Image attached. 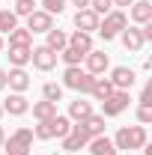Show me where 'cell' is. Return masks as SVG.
<instances>
[{
  "mask_svg": "<svg viewBox=\"0 0 152 155\" xmlns=\"http://www.w3.org/2000/svg\"><path fill=\"white\" fill-rule=\"evenodd\" d=\"M90 9L101 18V15H107V12L114 9V0H90Z\"/></svg>",
  "mask_w": 152,
  "mask_h": 155,
  "instance_id": "f546056e",
  "label": "cell"
},
{
  "mask_svg": "<svg viewBox=\"0 0 152 155\" xmlns=\"http://www.w3.org/2000/svg\"><path fill=\"white\" fill-rule=\"evenodd\" d=\"M98 15H95L93 9H78L75 12V27L78 30H84V33H93V30H98Z\"/></svg>",
  "mask_w": 152,
  "mask_h": 155,
  "instance_id": "e0dca14e",
  "label": "cell"
},
{
  "mask_svg": "<svg viewBox=\"0 0 152 155\" xmlns=\"http://www.w3.org/2000/svg\"><path fill=\"white\" fill-rule=\"evenodd\" d=\"M60 140H63V149H66V152H78V149H87V143H90V137L81 131V125H78V122L72 125V131H69L66 137H60Z\"/></svg>",
  "mask_w": 152,
  "mask_h": 155,
  "instance_id": "7c38bea8",
  "label": "cell"
},
{
  "mask_svg": "<svg viewBox=\"0 0 152 155\" xmlns=\"http://www.w3.org/2000/svg\"><path fill=\"white\" fill-rule=\"evenodd\" d=\"M42 98L57 104L60 98H63V87H60V84H45V87H42Z\"/></svg>",
  "mask_w": 152,
  "mask_h": 155,
  "instance_id": "83f0119b",
  "label": "cell"
},
{
  "mask_svg": "<svg viewBox=\"0 0 152 155\" xmlns=\"http://www.w3.org/2000/svg\"><path fill=\"white\" fill-rule=\"evenodd\" d=\"M72 6H78V9H90V0H69Z\"/></svg>",
  "mask_w": 152,
  "mask_h": 155,
  "instance_id": "836d02e7",
  "label": "cell"
},
{
  "mask_svg": "<svg viewBox=\"0 0 152 155\" xmlns=\"http://www.w3.org/2000/svg\"><path fill=\"white\" fill-rule=\"evenodd\" d=\"M87 149H90V155H116L119 149L114 146V140L107 134H98V137H93L90 143H87Z\"/></svg>",
  "mask_w": 152,
  "mask_h": 155,
  "instance_id": "ac0fdd59",
  "label": "cell"
},
{
  "mask_svg": "<svg viewBox=\"0 0 152 155\" xmlns=\"http://www.w3.org/2000/svg\"><path fill=\"white\" fill-rule=\"evenodd\" d=\"M125 27H128V15H125L122 9H111L104 18L98 21V30H95V33L104 39V42H111V39H116Z\"/></svg>",
  "mask_w": 152,
  "mask_h": 155,
  "instance_id": "277c9868",
  "label": "cell"
},
{
  "mask_svg": "<svg viewBox=\"0 0 152 155\" xmlns=\"http://www.w3.org/2000/svg\"><path fill=\"white\" fill-rule=\"evenodd\" d=\"M134 0H114V6H119V9H122V6H131Z\"/></svg>",
  "mask_w": 152,
  "mask_h": 155,
  "instance_id": "d590c367",
  "label": "cell"
},
{
  "mask_svg": "<svg viewBox=\"0 0 152 155\" xmlns=\"http://www.w3.org/2000/svg\"><path fill=\"white\" fill-rule=\"evenodd\" d=\"M30 110V101L24 98V93H9V98L3 101V114L9 116H24Z\"/></svg>",
  "mask_w": 152,
  "mask_h": 155,
  "instance_id": "4fadbf2b",
  "label": "cell"
},
{
  "mask_svg": "<svg viewBox=\"0 0 152 155\" xmlns=\"http://www.w3.org/2000/svg\"><path fill=\"white\" fill-rule=\"evenodd\" d=\"M116 149H125V152H134V149H143L146 146V128L143 125H122L114 137Z\"/></svg>",
  "mask_w": 152,
  "mask_h": 155,
  "instance_id": "6da1fadb",
  "label": "cell"
},
{
  "mask_svg": "<svg viewBox=\"0 0 152 155\" xmlns=\"http://www.w3.org/2000/svg\"><path fill=\"white\" fill-rule=\"evenodd\" d=\"M90 114H95L93 110V101H84V98L78 96L72 104H69V119H75V122H81V119H87Z\"/></svg>",
  "mask_w": 152,
  "mask_h": 155,
  "instance_id": "44dd1931",
  "label": "cell"
},
{
  "mask_svg": "<svg viewBox=\"0 0 152 155\" xmlns=\"http://www.w3.org/2000/svg\"><path fill=\"white\" fill-rule=\"evenodd\" d=\"M57 57L63 60L66 66H81V63H84V54H81V51H75V48H69V45H66V48L60 51Z\"/></svg>",
  "mask_w": 152,
  "mask_h": 155,
  "instance_id": "4316f807",
  "label": "cell"
},
{
  "mask_svg": "<svg viewBox=\"0 0 152 155\" xmlns=\"http://www.w3.org/2000/svg\"><path fill=\"white\" fill-rule=\"evenodd\" d=\"M84 63H87V72H90V75H104V72H107V66H111V57H107V54H104V51H90V54H87V57H84Z\"/></svg>",
  "mask_w": 152,
  "mask_h": 155,
  "instance_id": "9c48e42d",
  "label": "cell"
},
{
  "mask_svg": "<svg viewBox=\"0 0 152 155\" xmlns=\"http://www.w3.org/2000/svg\"><path fill=\"white\" fill-rule=\"evenodd\" d=\"M3 140H6V131H3V125H0V149H3Z\"/></svg>",
  "mask_w": 152,
  "mask_h": 155,
  "instance_id": "8d00e7d4",
  "label": "cell"
},
{
  "mask_svg": "<svg viewBox=\"0 0 152 155\" xmlns=\"http://www.w3.org/2000/svg\"><path fill=\"white\" fill-rule=\"evenodd\" d=\"M33 116H36L39 122H45V119L57 116V104H54V101H45V98H42V101H36V104H33Z\"/></svg>",
  "mask_w": 152,
  "mask_h": 155,
  "instance_id": "d4e9b609",
  "label": "cell"
},
{
  "mask_svg": "<svg viewBox=\"0 0 152 155\" xmlns=\"http://www.w3.org/2000/svg\"><path fill=\"white\" fill-rule=\"evenodd\" d=\"M111 93H114V84H111L107 78H95V81H93V90H90V96H93L95 101H104Z\"/></svg>",
  "mask_w": 152,
  "mask_h": 155,
  "instance_id": "603a6c76",
  "label": "cell"
},
{
  "mask_svg": "<svg viewBox=\"0 0 152 155\" xmlns=\"http://www.w3.org/2000/svg\"><path fill=\"white\" fill-rule=\"evenodd\" d=\"M128 15H131V21L137 24V27L149 24V21H152V3H149V0H134Z\"/></svg>",
  "mask_w": 152,
  "mask_h": 155,
  "instance_id": "2e32d148",
  "label": "cell"
},
{
  "mask_svg": "<svg viewBox=\"0 0 152 155\" xmlns=\"http://www.w3.org/2000/svg\"><path fill=\"white\" fill-rule=\"evenodd\" d=\"M6 87H9L12 93H27V90H30V75H27L24 69H9V72H6Z\"/></svg>",
  "mask_w": 152,
  "mask_h": 155,
  "instance_id": "5bb4252c",
  "label": "cell"
},
{
  "mask_svg": "<svg viewBox=\"0 0 152 155\" xmlns=\"http://www.w3.org/2000/svg\"><path fill=\"white\" fill-rule=\"evenodd\" d=\"M0 51H3V36H0Z\"/></svg>",
  "mask_w": 152,
  "mask_h": 155,
  "instance_id": "f35d334b",
  "label": "cell"
},
{
  "mask_svg": "<svg viewBox=\"0 0 152 155\" xmlns=\"http://www.w3.org/2000/svg\"><path fill=\"white\" fill-rule=\"evenodd\" d=\"M0 90H6V69H0Z\"/></svg>",
  "mask_w": 152,
  "mask_h": 155,
  "instance_id": "e575fe53",
  "label": "cell"
},
{
  "mask_svg": "<svg viewBox=\"0 0 152 155\" xmlns=\"http://www.w3.org/2000/svg\"><path fill=\"white\" fill-rule=\"evenodd\" d=\"M119 39H122V45H125V51H143V45H146V36H143V30L140 27H125L122 33H119Z\"/></svg>",
  "mask_w": 152,
  "mask_h": 155,
  "instance_id": "8fae6325",
  "label": "cell"
},
{
  "mask_svg": "<svg viewBox=\"0 0 152 155\" xmlns=\"http://www.w3.org/2000/svg\"><path fill=\"white\" fill-rule=\"evenodd\" d=\"M107 81L114 84V90H131L134 81H137V75H134V69H128V66H116Z\"/></svg>",
  "mask_w": 152,
  "mask_h": 155,
  "instance_id": "30bf717a",
  "label": "cell"
},
{
  "mask_svg": "<svg viewBox=\"0 0 152 155\" xmlns=\"http://www.w3.org/2000/svg\"><path fill=\"white\" fill-rule=\"evenodd\" d=\"M66 3H69V0H42V6H45L48 15H60V12L66 9Z\"/></svg>",
  "mask_w": 152,
  "mask_h": 155,
  "instance_id": "4dcf8cb0",
  "label": "cell"
},
{
  "mask_svg": "<svg viewBox=\"0 0 152 155\" xmlns=\"http://www.w3.org/2000/svg\"><path fill=\"white\" fill-rule=\"evenodd\" d=\"M51 27H54V15H48L45 9H36V12L27 15V30L30 33H48Z\"/></svg>",
  "mask_w": 152,
  "mask_h": 155,
  "instance_id": "ba28073f",
  "label": "cell"
},
{
  "mask_svg": "<svg viewBox=\"0 0 152 155\" xmlns=\"http://www.w3.org/2000/svg\"><path fill=\"white\" fill-rule=\"evenodd\" d=\"M128 101H131L128 90H114L111 96L101 101V116H119L125 107H128Z\"/></svg>",
  "mask_w": 152,
  "mask_h": 155,
  "instance_id": "8992f818",
  "label": "cell"
},
{
  "mask_svg": "<svg viewBox=\"0 0 152 155\" xmlns=\"http://www.w3.org/2000/svg\"><path fill=\"white\" fill-rule=\"evenodd\" d=\"M93 81H95V75H90V72L81 69V66H66V72H63V87L75 90L78 96H90Z\"/></svg>",
  "mask_w": 152,
  "mask_h": 155,
  "instance_id": "7a4b0ae2",
  "label": "cell"
},
{
  "mask_svg": "<svg viewBox=\"0 0 152 155\" xmlns=\"http://www.w3.org/2000/svg\"><path fill=\"white\" fill-rule=\"evenodd\" d=\"M0 119H3V104H0Z\"/></svg>",
  "mask_w": 152,
  "mask_h": 155,
  "instance_id": "74e56055",
  "label": "cell"
},
{
  "mask_svg": "<svg viewBox=\"0 0 152 155\" xmlns=\"http://www.w3.org/2000/svg\"><path fill=\"white\" fill-rule=\"evenodd\" d=\"M18 27V15L12 9H0V33H9Z\"/></svg>",
  "mask_w": 152,
  "mask_h": 155,
  "instance_id": "484cf974",
  "label": "cell"
},
{
  "mask_svg": "<svg viewBox=\"0 0 152 155\" xmlns=\"http://www.w3.org/2000/svg\"><path fill=\"white\" fill-rule=\"evenodd\" d=\"M3 155H30L33 149V131L30 128H18V131H12V134L3 140Z\"/></svg>",
  "mask_w": 152,
  "mask_h": 155,
  "instance_id": "5b68a950",
  "label": "cell"
},
{
  "mask_svg": "<svg viewBox=\"0 0 152 155\" xmlns=\"http://www.w3.org/2000/svg\"><path fill=\"white\" fill-rule=\"evenodd\" d=\"M30 54H33V48H24V45H9V63H12V69H24L27 63H30Z\"/></svg>",
  "mask_w": 152,
  "mask_h": 155,
  "instance_id": "ffe728a7",
  "label": "cell"
},
{
  "mask_svg": "<svg viewBox=\"0 0 152 155\" xmlns=\"http://www.w3.org/2000/svg\"><path fill=\"white\" fill-rule=\"evenodd\" d=\"M78 125H81V131L90 137V140L98 137V134H104V116H101V114H90L87 119H81Z\"/></svg>",
  "mask_w": 152,
  "mask_h": 155,
  "instance_id": "9a60e30c",
  "label": "cell"
},
{
  "mask_svg": "<svg viewBox=\"0 0 152 155\" xmlns=\"http://www.w3.org/2000/svg\"><path fill=\"white\" fill-rule=\"evenodd\" d=\"M45 36H48V39H45V45H48L51 51H57V54L66 48V45H69V33H66V30H57V27H51Z\"/></svg>",
  "mask_w": 152,
  "mask_h": 155,
  "instance_id": "7402d4cb",
  "label": "cell"
},
{
  "mask_svg": "<svg viewBox=\"0 0 152 155\" xmlns=\"http://www.w3.org/2000/svg\"><path fill=\"white\" fill-rule=\"evenodd\" d=\"M12 12H15V15H24V18H27V15H30V12H36V0H15V9H12Z\"/></svg>",
  "mask_w": 152,
  "mask_h": 155,
  "instance_id": "f1b7e54d",
  "label": "cell"
},
{
  "mask_svg": "<svg viewBox=\"0 0 152 155\" xmlns=\"http://www.w3.org/2000/svg\"><path fill=\"white\" fill-rule=\"evenodd\" d=\"M72 131V119L69 116H51V119H45V122H39L36 128H33V137L36 140H51V137H66Z\"/></svg>",
  "mask_w": 152,
  "mask_h": 155,
  "instance_id": "3957f363",
  "label": "cell"
},
{
  "mask_svg": "<svg viewBox=\"0 0 152 155\" xmlns=\"http://www.w3.org/2000/svg\"><path fill=\"white\" fill-rule=\"evenodd\" d=\"M69 48H75V51H81L84 57L93 51V33H84V30H72L69 33Z\"/></svg>",
  "mask_w": 152,
  "mask_h": 155,
  "instance_id": "d6986e66",
  "label": "cell"
},
{
  "mask_svg": "<svg viewBox=\"0 0 152 155\" xmlns=\"http://www.w3.org/2000/svg\"><path fill=\"white\" fill-rule=\"evenodd\" d=\"M57 51H51L48 45H39V48H33V54H30V63L36 66L39 72H54L57 69Z\"/></svg>",
  "mask_w": 152,
  "mask_h": 155,
  "instance_id": "52a82bcc",
  "label": "cell"
},
{
  "mask_svg": "<svg viewBox=\"0 0 152 155\" xmlns=\"http://www.w3.org/2000/svg\"><path fill=\"white\" fill-rule=\"evenodd\" d=\"M9 45H24V48H33V33L27 27H15L9 30Z\"/></svg>",
  "mask_w": 152,
  "mask_h": 155,
  "instance_id": "cb8c5ba5",
  "label": "cell"
},
{
  "mask_svg": "<svg viewBox=\"0 0 152 155\" xmlns=\"http://www.w3.org/2000/svg\"><path fill=\"white\" fill-rule=\"evenodd\" d=\"M137 122H140V125H149L152 122V107H143V104H140V107H137Z\"/></svg>",
  "mask_w": 152,
  "mask_h": 155,
  "instance_id": "1f68e13d",
  "label": "cell"
},
{
  "mask_svg": "<svg viewBox=\"0 0 152 155\" xmlns=\"http://www.w3.org/2000/svg\"><path fill=\"white\" fill-rule=\"evenodd\" d=\"M143 107H152V84H146L143 87V93H140V98H137Z\"/></svg>",
  "mask_w": 152,
  "mask_h": 155,
  "instance_id": "d6a6232c",
  "label": "cell"
}]
</instances>
